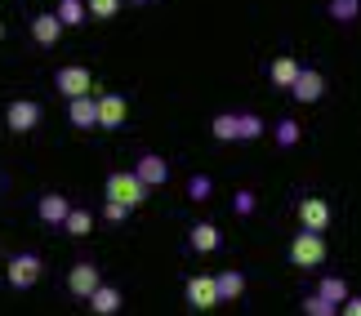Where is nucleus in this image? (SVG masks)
I'll list each match as a JSON object with an SVG mask.
<instances>
[{"label": "nucleus", "mask_w": 361, "mask_h": 316, "mask_svg": "<svg viewBox=\"0 0 361 316\" xmlns=\"http://www.w3.org/2000/svg\"><path fill=\"white\" fill-rule=\"evenodd\" d=\"M107 201H116V205H125V210H138V205L147 201V187L134 178V170H116V174H107Z\"/></svg>", "instance_id": "obj_1"}, {"label": "nucleus", "mask_w": 361, "mask_h": 316, "mask_svg": "<svg viewBox=\"0 0 361 316\" xmlns=\"http://www.w3.org/2000/svg\"><path fill=\"white\" fill-rule=\"evenodd\" d=\"M290 263L295 267H322L326 263V236L322 232H295V241H290Z\"/></svg>", "instance_id": "obj_2"}, {"label": "nucleus", "mask_w": 361, "mask_h": 316, "mask_svg": "<svg viewBox=\"0 0 361 316\" xmlns=\"http://www.w3.org/2000/svg\"><path fill=\"white\" fill-rule=\"evenodd\" d=\"M54 89H59L67 103L85 99V94H94V72H90V67H76V63L72 67H59V72H54Z\"/></svg>", "instance_id": "obj_3"}, {"label": "nucleus", "mask_w": 361, "mask_h": 316, "mask_svg": "<svg viewBox=\"0 0 361 316\" xmlns=\"http://www.w3.org/2000/svg\"><path fill=\"white\" fill-rule=\"evenodd\" d=\"M40 277H45V263H40V254L23 250V254L9 258V285H13V290H32Z\"/></svg>", "instance_id": "obj_4"}, {"label": "nucleus", "mask_w": 361, "mask_h": 316, "mask_svg": "<svg viewBox=\"0 0 361 316\" xmlns=\"http://www.w3.org/2000/svg\"><path fill=\"white\" fill-rule=\"evenodd\" d=\"M40 103L36 99H13L9 107H5V125H9V134H32L36 125H40Z\"/></svg>", "instance_id": "obj_5"}, {"label": "nucleus", "mask_w": 361, "mask_h": 316, "mask_svg": "<svg viewBox=\"0 0 361 316\" xmlns=\"http://www.w3.org/2000/svg\"><path fill=\"white\" fill-rule=\"evenodd\" d=\"M103 285V272H99V263H90V258H80V263H72L67 267V290H72L76 298H90L94 290Z\"/></svg>", "instance_id": "obj_6"}, {"label": "nucleus", "mask_w": 361, "mask_h": 316, "mask_svg": "<svg viewBox=\"0 0 361 316\" xmlns=\"http://www.w3.org/2000/svg\"><path fill=\"white\" fill-rule=\"evenodd\" d=\"M94 112H99V129H121L130 120V103L121 94H94Z\"/></svg>", "instance_id": "obj_7"}, {"label": "nucleus", "mask_w": 361, "mask_h": 316, "mask_svg": "<svg viewBox=\"0 0 361 316\" xmlns=\"http://www.w3.org/2000/svg\"><path fill=\"white\" fill-rule=\"evenodd\" d=\"M134 178H138L147 191H152V187H165V183H170V160L157 156V152H143V156L134 160Z\"/></svg>", "instance_id": "obj_8"}, {"label": "nucleus", "mask_w": 361, "mask_h": 316, "mask_svg": "<svg viewBox=\"0 0 361 316\" xmlns=\"http://www.w3.org/2000/svg\"><path fill=\"white\" fill-rule=\"evenodd\" d=\"M290 99L295 103H322L326 99V76L317 67H299L295 85H290Z\"/></svg>", "instance_id": "obj_9"}, {"label": "nucleus", "mask_w": 361, "mask_h": 316, "mask_svg": "<svg viewBox=\"0 0 361 316\" xmlns=\"http://www.w3.org/2000/svg\"><path fill=\"white\" fill-rule=\"evenodd\" d=\"M295 214H299V227L303 232H326L330 227V201L326 196H303Z\"/></svg>", "instance_id": "obj_10"}, {"label": "nucleus", "mask_w": 361, "mask_h": 316, "mask_svg": "<svg viewBox=\"0 0 361 316\" xmlns=\"http://www.w3.org/2000/svg\"><path fill=\"white\" fill-rule=\"evenodd\" d=\"M183 298H188V308H197V312H214V308H219L214 277H188V285H183Z\"/></svg>", "instance_id": "obj_11"}, {"label": "nucleus", "mask_w": 361, "mask_h": 316, "mask_svg": "<svg viewBox=\"0 0 361 316\" xmlns=\"http://www.w3.org/2000/svg\"><path fill=\"white\" fill-rule=\"evenodd\" d=\"M268 134V120L255 112H232V143H255Z\"/></svg>", "instance_id": "obj_12"}, {"label": "nucleus", "mask_w": 361, "mask_h": 316, "mask_svg": "<svg viewBox=\"0 0 361 316\" xmlns=\"http://www.w3.org/2000/svg\"><path fill=\"white\" fill-rule=\"evenodd\" d=\"M67 210H72V201H67V196H59V191H45V196L36 201V214H40V223H49V227H63Z\"/></svg>", "instance_id": "obj_13"}, {"label": "nucleus", "mask_w": 361, "mask_h": 316, "mask_svg": "<svg viewBox=\"0 0 361 316\" xmlns=\"http://www.w3.org/2000/svg\"><path fill=\"white\" fill-rule=\"evenodd\" d=\"M188 245H192L197 254H214L219 245H224V232H219L214 223H192V227H188Z\"/></svg>", "instance_id": "obj_14"}, {"label": "nucleus", "mask_w": 361, "mask_h": 316, "mask_svg": "<svg viewBox=\"0 0 361 316\" xmlns=\"http://www.w3.org/2000/svg\"><path fill=\"white\" fill-rule=\"evenodd\" d=\"M59 36H63V23L54 18V9H49V13H36V18H32V40H36V45L54 49V45H59Z\"/></svg>", "instance_id": "obj_15"}, {"label": "nucleus", "mask_w": 361, "mask_h": 316, "mask_svg": "<svg viewBox=\"0 0 361 316\" xmlns=\"http://www.w3.org/2000/svg\"><path fill=\"white\" fill-rule=\"evenodd\" d=\"M299 58L295 53H281V58H272V67H268V80H272V89H290L295 85V76H299Z\"/></svg>", "instance_id": "obj_16"}, {"label": "nucleus", "mask_w": 361, "mask_h": 316, "mask_svg": "<svg viewBox=\"0 0 361 316\" xmlns=\"http://www.w3.org/2000/svg\"><path fill=\"white\" fill-rule=\"evenodd\" d=\"M85 303H90V312H94V316H116L125 298H121L116 285H99V290H94V294L85 298Z\"/></svg>", "instance_id": "obj_17"}, {"label": "nucleus", "mask_w": 361, "mask_h": 316, "mask_svg": "<svg viewBox=\"0 0 361 316\" xmlns=\"http://www.w3.org/2000/svg\"><path fill=\"white\" fill-rule=\"evenodd\" d=\"M67 120H72L76 129H99V112H94V94H85V99H72V103H67Z\"/></svg>", "instance_id": "obj_18"}, {"label": "nucleus", "mask_w": 361, "mask_h": 316, "mask_svg": "<svg viewBox=\"0 0 361 316\" xmlns=\"http://www.w3.org/2000/svg\"><path fill=\"white\" fill-rule=\"evenodd\" d=\"M214 290H219V303H237V298L245 294V277L237 267H228V272H219L214 277Z\"/></svg>", "instance_id": "obj_19"}, {"label": "nucleus", "mask_w": 361, "mask_h": 316, "mask_svg": "<svg viewBox=\"0 0 361 316\" xmlns=\"http://www.w3.org/2000/svg\"><path fill=\"white\" fill-rule=\"evenodd\" d=\"M54 18L63 23V32H67V27H85V23H90V13H85V0H59Z\"/></svg>", "instance_id": "obj_20"}, {"label": "nucleus", "mask_w": 361, "mask_h": 316, "mask_svg": "<svg viewBox=\"0 0 361 316\" xmlns=\"http://www.w3.org/2000/svg\"><path fill=\"white\" fill-rule=\"evenodd\" d=\"M299 139H303V129H299V120H276V125H272V143L276 147H286V152H290V147H299Z\"/></svg>", "instance_id": "obj_21"}, {"label": "nucleus", "mask_w": 361, "mask_h": 316, "mask_svg": "<svg viewBox=\"0 0 361 316\" xmlns=\"http://www.w3.org/2000/svg\"><path fill=\"white\" fill-rule=\"evenodd\" d=\"M63 232H67V236H90V232H94V214H90V210H76V205H72V210H67V218H63Z\"/></svg>", "instance_id": "obj_22"}, {"label": "nucleus", "mask_w": 361, "mask_h": 316, "mask_svg": "<svg viewBox=\"0 0 361 316\" xmlns=\"http://www.w3.org/2000/svg\"><path fill=\"white\" fill-rule=\"evenodd\" d=\"M317 294H322L326 298V303H343V298H348L353 290H348V281H343V277H322V285H317Z\"/></svg>", "instance_id": "obj_23"}, {"label": "nucleus", "mask_w": 361, "mask_h": 316, "mask_svg": "<svg viewBox=\"0 0 361 316\" xmlns=\"http://www.w3.org/2000/svg\"><path fill=\"white\" fill-rule=\"evenodd\" d=\"M330 18L339 27H353L361 18V0H330Z\"/></svg>", "instance_id": "obj_24"}, {"label": "nucleus", "mask_w": 361, "mask_h": 316, "mask_svg": "<svg viewBox=\"0 0 361 316\" xmlns=\"http://www.w3.org/2000/svg\"><path fill=\"white\" fill-rule=\"evenodd\" d=\"M85 13L94 23H112L121 13V0H85Z\"/></svg>", "instance_id": "obj_25"}, {"label": "nucleus", "mask_w": 361, "mask_h": 316, "mask_svg": "<svg viewBox=\"0 0 361 316\" xmlns=\"http://www.w3.org/2000/svg\"><path fill=\"white\" fill-rule=\"evenodd\" d=\"M210 191H214V183H210V178H205V174H192L188 178V201H210Z\"/></svg>", "instance_id": "obj_26"}, {"label": "nucleus", "mask_w": 361, "mask_h": 316, "mask_svg": "<svg viewBox=\"0 0 361 316\" xmlns=\"http://www.w3.org/2000/svg\"><path fill=\"white\" fill-rule=\"evenodd\" d=\"M303 316H339V308L326 303L322 294H308V298H303Z\"/></svg>", "instance_id": "obj_27"}, {"label": "nucleus", "mask_w": 361, "mask_h": 316, "mask_svg": "<svg viewBox=\"0 0 361 316\" xmlns=\"http://www.w3.org/2000/svg\"><path fill=\"white\" fill-rule=\"evenodd\" d=\"M255 210H259L255 191H237V196H232V214H237V218H250Z\"/></svg>", "instance_id": "obj_28"}, {"label": "nucleus", "mask_w": 361, "mask_h": 316, "mask_svg": "<svg viewBox=\"0 0 361 316\" xmlns=\"http://www.w3.org/2000/svg\"><path fill=\"white\" fill-rule=\"evenodd\" d=\"M103 218H107V223H125V218H130V210H125V205H116V201H103Z\"/></svg>", "instance_id": "obj_29"}, {"label": "nucleus", "mask_w": 361, "mask_h": 316, "mask_svg": "<svg viewBox=\"0 0 361 316\" xmlns=\"http://www.w3.org/2000/svg\"><path fill=\"white\" fill-rule=\"evenodd\" d=\"M339 316H361V294H348L339 303Z\"/></svg>", "instance_id": "obj_30"}, {"label": "nucleus", "mask_w": 361, "mask_h": 316, "mask_svg": "<svg viewBox=\"0 0 361 316\" xmlns=\"http://www.w3.org/2000/svg\"><path fill=\"white\" fill-rule=\"evenodd\" d=\"M0 40H5V23H0Z\"/></svg>", "instance_id": "obj_31"}, {"label": "nucleus", "mask_w": 361, "mask_h": 316, "mask_svg": "<svg viewBox=\"0 0 361 316\" xmlns=\"http://www.w3.org/2000/svg\"><path fill=\"white\" fill-rule=\"evenodd\" d=\"M134 5H147V0H134Z\"/></svg>", "instance_id": "obj_32"}]
</instances>
